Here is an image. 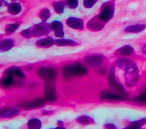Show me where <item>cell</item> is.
Returning a JSON list of instances; mask_svg holds the SVG:
<instances>
[{"label":"cell","instance_id":"52a82bcc","mask_svg":"<svg viewBox=\"0 0 146 129\" xmlns=\"http://www.w3.org/2000/svg\"><path fill=\"white\" fill-rule=\"evenodd\" d=\"M44 93V99L46 102H53L56 101L57 93L54 80L45 81Z\"/></svg>","mask_w":146,"mask_h":129},{"label":"cell","instance_id":"9a60e30c","mask_svg":"<svg viewBox=\"0 0 146 129\" xmlns=\"http://www.w3.org/2000/svg\"><path fill=\"white\" fill-rule=\"evenodd\" d=\"M145 124H146V117L132 121L129 123L128 126L121 129H144L142 127Z\"/></svg>","mask_w":146,"mask_h":129},{"label":"cell","instance_id":"e575fe53","mask_svg":"<svg viewBox=\"0 0 146 129\" xmlns=\"http://www.w3.org/2000/svg\"><path fill=\"white\" fill-rule=\"evenodd\" d=\"M49 129H67L64 127H61V126H59V127H55V128H49Z\"/></svg>","mask_w":146,"mask_h":129},{"label":"cell","instance_id":"83f0119b","mask_svg":"<svg viewBox=\"0 0 146 129\" xmlns=\"http://www.w3.org/2000/svg\"><path fill=\"white\" fill-rule=\"evenodd\" d=\"M51 15V13L50 10L47 8L43 9L39 14V16L42 22H46L47 19L50 18Z\"/></svg>","mask_w":146,"mask_h":129},{"label":"cell","instance_id":"f1b7e54d","mask_svg":"<svg viewBox=\"0 0 146 129\" xmlns=\"http://www.w3.org/2000/svg\"><path fill=\"white\" fill-rule=\"evenodd\" d=\"M65 5L71 9H74L78 6V0H65Z\"/></svg>","mask_w":146,"mask_h":129},{"label":"cell","instance_id":"5b68a950","mask_svg":"<svg viewBox=\"0 0 146 129\" xmlns=\"http://www.w3.org/2000/svg\"><path fill=\"white\" fill-rule=\"evenodd\" d=\"M108 84L110 88L112 89H114L116 92L122 94L124 96L128 97L129 94L125 90L123 85L120 83L115 77V68L112 66L111 69L110 73L108 78Z\"/></svg>","mask_w":146,"mask_h":129},{"label":"cell","instance_id":"9c48e42d","mask_svg":"<svg viewBox=\"0 0 146 129\" xmlns=\"http://www.w3.org/2000/svg\"><path fill=\"white\" fill-rule=\"evenodd\" d=\"M100 98L102 100L106 101H129L130 99L128 97L123 95L119 93H114L110 90H105L101 92Z\"/></svg>","mask_w":146,"mask_h":129},{"label":"cell","instance_id":"484cf974","mask_svg":"<svg viewBox=\"0 0 146 129\" xmlns=\"http://www.w3.org/2000/svg\"><path fill=\"white\" fill-rule=\"evenodd\" d=\"M64 5L65 3L62 1H56L52 3V7L58 14H62L64 11Z\"/></svg>","mask_w":146,"mask_h":129},{"label":"cell","instance_id":"d4e9b609","mask_svg":"<svg viewBox=\"0 0 146 129\" xmlns=\"http://www.w3.org/2000/svg\"><path fill=\"white\" fill-rule=\"evenodd\" d=\"M76 122L82 125H88L94 123V120L89 116L83 115L77 118Z\"/></svg>","mask_w":146,"mask_h":129},{"label":"cell","instance_id":"6da1fadb","mask_svg":"<svg viewBox=\"0 0 146 129\" xmlns=\"http://www.w3.org/2000/svg\"><path fill=\"white\" fill-rule=\"evenodd\" d=\"M116 66L124 72L126 86L132 88L137 85L139 80V70L134 61L128 59H121L117 61Z\"/></svg>","mask_w":146,"mask_h":129},{"label":"cell","instance_id":"603a6c76","mask_svg":"<svg viewBox=\"0 0 146 129\" xmlns=\"http://www.w3.org/2000/svg\"><path fill=\"white\" fill-rule=\"evenodd\" d=\"M54 44L57 46H75L77 43L71 39H59L54 40Z\"/></svg>","mask_w":146,"mask_h":129},{"label":"cell","instance_id":"cb8c5ba5","mask_svg":"<svg viewBox=\"0 0 146 129\" xmlns=\"http://www.w3.org/2000/svg\"><path fill=\"white\" fill-rule=\"evenodd\" d=\"M27 126L28 129H40L42 122L38 118H31L28 120Z\"/></svg>","mask_w":146,"mask_h":129},{"label":"cell","instance_id":"4dcf8cb0","mask_svg":"<svg viewBox=\"0 0 146 129\" xmlns=\"http://www.w3.org/2000/svg\"><path fill=\"white\" fill-rule=\"evenodd\" d=\"M104 127L106 129H117V127L114 124L111 123H106L104 124Z\"/></svg>","mask_w":146,"mask_h":129},{"label":"cell","instance_id":"836d02e7","mask_svg":"<svg viewBox=\"0 0 146 129\" xmlns=\"http://www.w3.org/2000/svg\"><path fill=\"white\" fill-rule=\"evenodd\" d=\"M57 124L59 126H62L63 125V122L61 120H58L57 122Z\"/></svg>","mask_w":146,"mask_h":129},{"label":"cell","instance_id":"5bb4252c","mask_svg":"<svg viewBox=\"0 0 146 129\" xmlns=\"http://www.w3.org/2000/svg\"><path fill=\"white\" fill-rule=\"evenodd\" d=\"M51 25L56 37L63 38L64 36V33L63 31V26L62 22L58 20H54L51 23Z\"/></svg>","mask_w":146,"mask_h":129},{"label":"cell","instance_id":"d6a6232c","mask_svg":"<svg viewBox=\"0 0 146 129\" xmlns=\"http://www.w3.org/2000/svg\"><path fill=\"white\" fill-rule=\"evenodd\" d=\"M142 53L144 55H146V43L144 44L142 47Z\"/></svg>","mask_w":146,"mask_h":129},{"label":"cell","instance_id":"ba28073f","mask_svg":"<svg viewBox=\"0 0 146 129\" xmlns=\"http://www.w3.org/2000/svg\"><path fill=\"white\" fill-rule=\"evenodd\" d=\"M37 75L45 81L53 80L57 76L56 69L50 67H40L36 71Z\"/></svg>","mask_w":146,"mask_h":129},{"label":"cell","instance_id":"7a4b0ae2","mask_svg":"<svg viewBox=\"0 0 146 129\" xmlns=\"http://www.w3.org/2000/svg\"><path fill=\"white\" fill-rule=\"evenodd\" d=\"M52 30L51 24L42 22L22 31L21 35L25 38L29 39L33 37H39L48 35Z\"/></svg>","mask_w":146,"mask_h":129},{"label":"cell","instance_id":"e0dca14e","mask_svg":"<svg viewBox=\"0 0 146 129\" xmlns=\"http://www.w3.org/2000/svg\"><path fill=\"white\" fill-rule=\"evenodd\" d=\"M146 28L145 24H136L130 25L126 27L124 29V32L127 33L136 34L142 32Z\"/></svg>","mask_w":146,"mask_h":129},{"label":"cell","instance_id":"30bf717a","mask_svg":"<svg viewBox=\"0 0 146 129\" xmlns=\"http://www.w3.org/2000/svg\"><path fill=\"white\" fill-rule=\"evenodd\" d=\"M106 23L101 20L98 16L96 15L91 18L87 23V27L88 30L92 31H99L102 30Z\"/></svg>","mask_w":146,"mask_h":129},{"label":"cell","instance_id":"4fadbf2b","mask_svg":"<svg viewBox=\"0 0 146 129\" xmlns=\"http://www.w3.org/2000/svg\"><path fill=\"white\" fill-rule=\"evenodd\" d=\"M46 101L44 98H38L33 101L27 102L23 105V107L26 110H31V109H35L42 107Z\"/></svg>","mask_w":146,"mask_h":129},{"label":"cell","instance_id":"44dd1931","mask_svg":"<svg viewBox=\"0 0 146 129\" xmlns=\"http://www.w3.org/2000/svg\"><path fill=\"white\" fill-rule=\"evenodd\" d=\"M132 100L134 102L139 105H146V87L141 90L139 95L133 97Z\"/></svg>","mask_w":146,"mask_h":129},{"label":"cell","instance_id":"8992f818","mask_svg":"<svg viewBox=\"0 0 146 129\" xmlns=\"http://www.w3.org/2000/svg\"><path fill=\"white\" fill-rule=\"evenodd\" d=\"M5 72L9 73L12 76L14 86H19L24 83L26 76L19 67L12 66L6 69Z\"/></svg>","mask_w":146,"mask_h":129},{"label":"cell","instance_id":"d590c367","mask_svg":"<svg viewBox=\"0 0 146 129\" xmlns=\"http://www.w3.org/2000/svg\"><path fill=\"white\" fill-rule=\"evenodd\" d=\"M12 1H18V0H12Z\"/></svg>","mask_w":146,"mask_h":129},{"label":"cell","instance_id":"7c38bea8","mask_svg":"<svg viewBox=\"0 0 146 129\" xmlns=\"http://www.w3.org/2000/svg\"><path fill=\"white\" fill-rule=\"evenodd\" d=\"M66 23L67 26L71 28L80 31L84 29V22L80 18L70 16L66 20Z\"/></svg>","mask_w":146,"mask_h":129},{"label":"cell","instance_id":"7402d4cb","mask_svg":"<svg viewBox=\"0 0 146 129\" xmlns=\"http://www.w3.org/2000/svg\"><path fill=\"white\" fill-rule=\"evenodd\" d=\"M134 49L130 45H125L119 48L116 52L120 55L129 56L133 53Z\"/></svg>","mask_w":146,"mask_h":129},{"label":"cell","instance_id":"2e32d148","mask_svg":"<svg viewBox=\"0 0 146 129\" xmlns=\"http://www.w3.org/2000/svg\"><path fill=\"white\" fill-rule=\"evenodd\" d=\"M19 114V110L17 109L10 108L1 110L0 116L1 118H10L17 116Z\"/></svg>","mask_w":146,"mask_h":129},{"label":"cell","instance_id":"ac0fdd59","mask_svg":"<svg viewBox=\"0 0 146 129\" xmlns=\"http://www.w3.org/2000/svg\"><path fill=\"white\" fill-rule=\"evenodd\" d=\"M36 46L41 48H48L54 44V40L51 37H47L37 40L35 42Z\"/></svg>","mask_w":146,"mask_h":129},{"label":"cell","instance_id":"4316f807","mask_svg":"<svg viewBox=\"0 0 146 129\" xmlns=\"http://www.w3.org/2000/svg\"><path fill=\"white\" fill-rule=\"evenodd\" d=\"M19 27V23H10L6 26L5 27V32L6 34H11L14 33Z\"/></svg>","mask_w":146,"mask_h":129},{"label":"cell","instance_id":"ffe728a7","mask_svg":"<svg viewBox=\"0 0 146 129\" xmlns=\"http://www.w3.org/2000/svg\"><path fill=\"white\" fill-rule=\"evenodd\" d=\"M14 46V41L11 39H6L2 40L0 42V51L1 52H6L12 48Z\"/></svg>","mask_w":146,"mask_h":129},{"label":"cell","instance_id":"1f68e13d","mask_svg":"<svg viewBox=\"0 0 146 129\" xmlns=\"http://www.w3.org/2000/svg\"><path fill=\"white\" fill-rule=\"evenodd\" d=\"M52 113V111H50V110H43V112H42V114L43 115H48V114H51Z\"/></svg>","mask_w":146,"mask_h":129},{"label":"cell","instance_id":"8fae6325","mask_svg":"<svg viewBox=\"0 0 146 129\" xmlns=\"http://www.w3.org/2000/svg\"><path fill=\"white\" fill-rule=\"evenodd\" d=\"M103 60V56L97 54L91 55L84 58V61L86 64L92 68H97L99 66L102 64Z\"/></svg>","mask_w":146,"mask_h":129},{"label":"cell","instance_id":"d6986e66","mask_svg":"<svg viewBox=\"0 0 146 129\" xmlns=\"http://www.w3.org/2000/svg\"><path fill=\"white\" fill-rule=\"evenodd\" d=\"M7 12L13 15H17L22 10L21 5L18 2H11L7 5Z\"/></svg>","mask_w":146,"mask_h":129},{"label":"cell","instance_id":"277c9868","mask_svg":"<svg viewBox=\"0 0 146 129\" xmlns=\"http://www.w3.org/2000/svg\"><path fill=\"white\" fill-rule=\"evenodd\" d=\"M115 13V4L113 1H108L104 3L100 8L98 15V18L105 23L108 22L113 16Z\"/></svg>","mask_w":146,"mask_h":129},{"label":"cell","instance_id":"f546056e","mask_svg":"<svg viewBox=\"0 0 146 129\" xmlns=\"http://www.w3.org/2000/svg\"><path fill=\"white\" fill-rule=\"evenodd\" d=\"M98 0H83V5L85 8H91L94 6Z\"/></svg>","mask_w":146,"mask_h":129},{"label":"cell","instance_id":"3957f363","mask_svg":"<svg viewBox=\"0 0 146 129\" xmlns=\"http://www.w3.org/2000/svg\"><path fill=\"white\" fill-rule=\"evenodd\" d=\"M87 73V68L80 63L67 64L63 66L62 70L63 77L65 80H70L76 77H82Z\"/></svg>","mask_w":146,"mask_h":129}]
</instances>
